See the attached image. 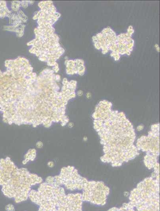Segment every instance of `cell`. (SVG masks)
<instances>
[{
    "label": "cell",
    "instance_id": "cell-1",
    "mask_svg": "<svg viewBox=\"0 0 160 211\" xmlns=\"http://www.w3.org/2000/svg\"><path fill=\"white\" fill-rule=\"evenodd\" d=\"M134 30L133 29V26L131 25H130L128 27V32L127 34H128L131 37L132 35L134 33Z\"/></svg>",
    "mask_w": 160,
    "mask_h": 211
}]
</instances>
